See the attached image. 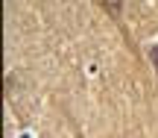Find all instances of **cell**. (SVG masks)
Wrapping results in <instances>:
<instances>
[{
  "instance_id": "cell-1",
  "label": "cell",
  "mask_w": 158,
  "mask_h": 138,
  "mask_svg": "<svg viewBox=\"0 0 158 138\" xmlns=\"http://www.w3.org/2000/svg\"><path fill=\"white\" fill-rule=\"evenodd\" d=\"M149 59H152V65H155V74H158V44L149 47Z\"/></svg>"
}]
</instances>
